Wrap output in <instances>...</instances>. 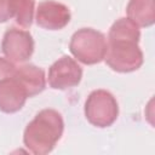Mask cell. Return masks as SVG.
<instances>
[{
  "instance_id": "obj_1",
  "label": "cell",
  "mask_w": 155,
  "mask_h": 155,
  "mask_svg": "<svg viewBox=\"0 0 155 155\" xmlns=\"http://www.w3.org/2000/svg\"><path fill=\"white\" fill-rule=\"evenodd\" d=\"M64 130V121L54 109H42L25 126L23 143L35 155H46L53 150L61 139Z\"/></svg>"
},
{
  "instance_id": "obj_2",
  "label": "cell",
  "mask_w": 155,
  "mask_h": 155,
  "mask_svg": "<svg viewBox=\"0 0 155 155\" xmlns=\"http://www.w3.org/2000/svg\"><path fill=\"white\" fill-rule=\"evenodd\" d=\"M69 50L76 61L86 65H92L104 59L108 50V40L103 33L96 29L81 28L73 34Z\"/></svg>"
},
{
  "instance_id": "obj_11",
  "label": "cell",
  "mask_w": 155,
  "mask_h": 155,
  "mask_svg": "<svg viewBox=\"0 0 155 155\" xmlns=\"http://www.w3.org/2000/svg\"><path fill=\"white\" fill-rule=\"evenodd\" d=\"M140 30L137 24H134L130 18H119L113 23L108 33V42L115 41H130L139 42Z\"/></svg>"
},
{
  "instance_id": "obj_9",
  "label": "cell",
  "mask_w": 155,
  "mask_h": 155,
  "mask_svg": "<svg viewBox=\"0 0 155 155\" xmlns=\"http://www.w3.org/2000/svg\"><path fill=\"white\" fill-rule=\"evenodd\" d=\"M15 76L23 85L29 98L41 93L46 87L45 71L34 64H22L16 67Z\"/></svg>"
},
{
  "instance_id": "obj_7",
  "label": "cell",
  "mask_w": 155,
  "mask_h": 155,
  "mask_svg": "<svg viewBox=\"0 0 155 155\" xmlns=\"http://www.w3.org/2000/svg\"><path fill=\"white\" fill-rule=\"evenodd\" d=\"M70 17L68 6L54 0L41 1L35 12L36 24L47 30L63 29L70 22Z\"/></svg>"
},
{
  "instance_id": "obj_8",
  "label": "cell",
  "mask_w": 155,
  "mask_h": 155,
  "mask_svg": "<svg viewBox=\"0 0 155 155\" xmlns=\"http://www.w3.org/2000/svg\"><path fill=\"white\" fill-rule=\"evenodd\" d=\"M28 94L23 85L16 79L15 74L0 81V111L5 114H13L19 111Z\"/></svg>"
},
{
  "instance_id": "obj_12",
  "label": "cell",
  "mask_w": 155,
  "mask_h": 155,
  "mask_svg": "<svg viewBox=\"0 0 155 155\" xmlns=\"http://www.w3.org/2000/svg\"><path fill=\"white\" fill-rule=\"evenodd\" d=\"M35 0H8L10 17L23 28H29L34 19Z\"/></svg>"
},
{
  "instance_id": "obj_10",
  "label": "cell",
  "mask_w": 155,
  "mask_h": 155,
  "mask_svg": "<svg viewBox=\"0 0 155 155\" xmlns=\"http://www.w3.org/2000/svg\"><path fill=\"white\" fill-rule=\"evenodd\" d=\"M126 13L139 28L151 27L155 23V0H130Z\"/></svg>"
},
{
  "instance_id": "obj_14",
  "label": "cell",
  "mask_w": 155,
  "mask_h": 155,
  "mask_svg": "<svg viewBox=\"0 0 155 155\" xmlns=\"http://www.w3.org/2000/svg\"><path fill=\"white\" fill-rule=\"evenodd\" d=\"M8 0H0V23H5L10 19Z\"/></svg>"
},
{
  "instance_id": "obj_4",
  "label": "cell",
  "mask_w": 155,
  "mask_h": 155,
  "mask_svg": "<svg viewBox=\"0 0 155 155\" xmlns=\"http://www.w3.org/2000/svg\"><path fill=\"white\" fill-rule=\"evenodd\" d=\"M105 63L110 69L117 73H131L139 69L144 57L137 42L115 41L108 42Z\"/></svg>"
},
{
  "instance_id": "obj_13",
  "label": "cell",
  "mask_w": 155,
  "mask_h": 155,
  "mask_svg": "<svg viewBox=\"0 0 155 155\" xmlns=\"http://www.w3.org/2000/svg\"><path fill=\"white\" fill-rule=\"evenodd\" d=\"M16 70V65L15 63H12L11 61H8L6 57H0V81L10 78L15 74Z\"/></svg>"
},
{
  "instance_id": "obj_6",
  "label": "cell",
  "mask_w": 155,
  "mask_h": 155,
  "mask_svg": "<svg viewBox=\"0 0 155 155\" xmlns=\"http://www.w3.org/2000/svg\"><path fill=\"white\" fill-rule=\"evenodd\" d=\"M82 79V68L74 58L63 56L50 68L47 81L53 90H68L78 86Z\"/></svg>"
},
{
  "instance_id": "obj_3",
  "label": "cell",
  "mask_w": 155,
  "mask_h": 155,
  "mask_svg": "<svg viewBox=\"0 0 155 155\" xmlns=\"http://www.w3.org/2000/svg\"><path fill=\"white\" fill-rule=\"evenodd\" d=\"M84 113L87 121L99 128L111 126L119 116L116 98L107 90L92 91L85 101Z\"/></svg>"
},
{
  "instance_id": "obj_5",
  "label": "cell",
  "mask_w": 155,
  "mask_h": 155,
  "mask_svg": "<svg viewBox=\"0 0 155 155\" xmlns=\"http://www.w3.org/2000/svg\"><path fill=\"white\" fill-rule=\"evenodd\" d=\"M1 51L12 63H24L34 52V39L27 30L10 28L2 36Z\"/></svg>"
}]
</instances>
